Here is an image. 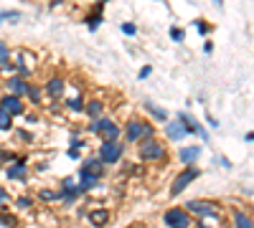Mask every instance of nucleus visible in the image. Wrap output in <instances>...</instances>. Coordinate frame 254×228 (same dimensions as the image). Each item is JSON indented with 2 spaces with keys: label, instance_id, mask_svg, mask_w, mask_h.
<instances>
[{
  "label": "nucleus",
  "instance_id": "obj_38",
  "mask_svg": "<svg viewBox=\"0 0 254 228\" xmlns=\"http://www.w3.org/2000/svg\"><path fill=\"white\" fill-rule=\"evenodd\" d=\"M36 122H38L36 114H26V124H36Z\"/></svg>",
  "mask_w": 254,
  "mask_h": 228
},
{
  "label": "nucleus",
  "instance_id": "obj_37",
  "mask_svg": "<svg viewBox=\"0 0 254 228\" xmlns=\"http://www.w3.org/2000/svg\"><path fill=\"white\" fill-rule=\"evenodd\" d=\"M79 147H84V142L79 140V137H71V150H79Z\"/></svg>",
  "mask_w": 254,
  "mask_h": 228
},
{
  "label": "nucleus",
  "instance_id": "obj_31",
  "mask_svg": "<svg viewBox=\"0 0 254 228\" xmlns=\"http://www.w3.org/2000/svg\"><path fill=\"white\" fill-rule=\"evenodd\" d=\"M10 160H18V155L10 150H0V163H10Z\"/></svg>",
  "mask_w": 254,
  "mask_h": 228
},
{
  "label": "nucleus",
  "instance_id": "obj_16",
  "mask_svg": "<svg viewBox=\"0 0 254 228\" xmlns=\"http://www.w3.org/2000/svg\"><path fill=\"white\" fill-rule=\"evenodd\" d=\"M109 218H112V213H109L107 208H94V211L89 213V223H92L94 228H104V226L109 223Z\"/></svg>",
  "mask_w": 254,
  "mask_h": 228
},
{
  "label": "nucleus",
  "instance_id": "obj_34",
  "mask_svg": "<svg viewBox=\"0 0 254 228\" xmlns=\"http://www.w3.org/2000/svg\"><path fill=\"white\" fill-rule=\"evenodd\" d=\"M150 74H152V66H142V68H140V74H137V79H148Z\"/></svg>",
  "mask_w": 254,
  "mask_h": 228
},
{
  "label": "nucleus",
  "instance_id": "obj_41",
  "mask_svg": "<svg viewBox=\"0 0 254 228\" xmlns=\"http://www.w3.org/2000/svg\"><path fill=\"white\" fill-rule=\"evenodd\" d=\"M203 51H206V53H211V51H214V43H211V41H206V43H203Z\"/></svg>",
  "mask_w": 254,
  "mask_h": 228
},
{
  "label": "nucleus",
  "instance_id": "obj_44",
  "mask_svg": "<svg viewBox=\"0 0 254 228\" xmlns=\"http://www.w3.org/2000/svg\"><path fill=\"white\" fill-rule=\"evenodd\" d=\"M214 3H216V5H224V0H214Z\"/></svg>",
  "mask_w": 254,
  "mask_h": 228
},
{
  "label": "nucleus",
  "instance_id": "obj_27",
  "mask_svg": "<svg viewBox=\"0 0 254 228\" xmlns=\"http://www.w3.org/2000/svg\"><path fill=\"white\" fill-rule=\"evenodd\" d=\"M0 223H3V226H10V228H16V226H18V218H16V215H5V213H0Z\"/></svg>",
  "mask_w": 254,
  "mask_h": 228
},
{
  "label": "nucleus",
  "instance_id": "obj_8",
  "mask_svg": "<svg viewBox=\"0 0 254 228\" xmlns=\"http://www.w3.org/2000/svg\"><path fill=\"white\" fill-rule=\"evenodd\" d=\"M28 86H31V81H28L26 76H20V74H10L5 79V89H8V94H13V97L23 99L28 94Z\"/></svg>",
  "mask_w": 254,
  "mask_h": 228
},
{
  "label": "nucleus",
  "instance_id": "obj_22",
  "mask_svg": "<svg viewBox=\"0 0 254 228\" xmlns=\"http://www.w3.org/2000/svg\"><path fill=\"white\" fill-rule=\"evenodd\" d=\"M26 97H28V101H31V104H36V107H38L41 101H43V89H41V86H33V84H31V86H28V94H26Z\"/></svg>",
  "mask_w": 254,
  "mask_h": 228
},
{
  "label": "nucleus",
  "instance_id": "obj_32",
  "mask_svg": "<svg viewBox=\"0 0 254 228\" xmlns=\"http://www.w3.org/2000/svg\"><path fill=\"white\" fill-rule=\"evenodd\" d=\"M8 203H10V193H8L3 185H0V208H5Z\"/></svg>",
  "mask_w": 254,
  "mask_h": 228
},
{
  "label": "nucleus",
  "instance_id": "obj_40",
  "mask_svg": "<svg viewBox=\"0 0 254 228\" xmlns=\"http://www.w3.org/2000/svg\"><path fill=\"white\" fill-rule=\"evenodd\" d=\"M206 122H208V124H211V127H214V130L219 127V119H214V117H211V114H208V117H206Z\"/></svg>",
  "mask_w": 254,
  "mask_h": 228
},
{
  "label": "nucleus",
  "instance_id": "obj_4",
  "mask_svg": "<svg viewBox=\"0 0 254 228\" xmlns=\"http://www.w3.org/2000/svg\"><path fill=\"white\" fill-rule=\"evenodd\" d=\"M163 223H165V228H191L193 218H191V213L186 208L173 205V208H168L163 213Z\"/></svg>",
  "mask_w": 254,
  "mask_h": 228
},
{
  "label": "nucleus",
  "instance_id": "obj_26",
  "mask_svg": "<svg viewBox=\"0 0 254 228\" xmlns=\"http://www.w3.org/2000/svg\"><path fill=\"white\" fill-rule=\"evenodd\" d=\"M61 190H64V193L76 190V178H64V180H61Z\"/></svg>",
  "mask_w": 254,
  "mask_h": 228
},
{
  "label": "nucleus",
  "instance_id": "obj_9",
  "mask_svg": "<svg viewBox=\"0 0 254 228\" xmlns=\"http://www.w3.org/2000/svg\"><path fill=\"white\" fill-rule=\"evenodd\" d=\"M5 178L13 180V182H26L28 180V165H26V157L23 155H18L16 163L5 167Z\"/></svg>",
  "mask_w": 254,
  "mask_h": 228
},
{
  "label": "nucleus",
  "instance_id": "obj_2",
  "mask_svg": "<svg viewBox=\"0 0 254 228\" xmlns=\"http://www.w3.org/2000/svg\"><path fill=\"white\" fill-rule=\"evenodd\" d=\"M137 155L140 160H145V163H155V160H165L168 157V150H165V145L158 140V137H145L142 142H137Z\"/></svg>",
  "mask_w": 254,
  "mask_h": 228
},
{
  "label": "nucleus",
  "instance_id": "obj_19",
  "mask_svg": "<svg viewBox=\"0 0 254 228\" xmlns=\"http://www.w3.org/2000/svg\"><path fill=\"white\" fill-rule=\"evenodd\" d=\"M145 109H148V114H150V117L152 119H155V122H168V112H165V109H160L158 104H152V101H145Z\"/></svg>",
  "mask_w": 254,
  "mask_h": 228
},
{
  "label": "nucleus",
  "instance_id": "obj_15",
  "mask_svg": "<svg viewBox=\"0 0 254 228\" xmlns=\"http://www.w3.org/2000/svg\"><path fill=\"white\" fill-rule=\"evenodd\" d=\"M165 137H168V140H173V142H181V140H186V137H188V132L183 130V124L178 122V119H168L165 122Z\"/></svg>",
  "mask_w": 254,
  "mask_h": 228
},
{
  "label": "nucleus",
  "instance_id": "obj_20",
  "mask_svg": "<svg viewBox=\"0 0 254 228\" xmlns=\"http://www.w3.org/2000/svg\"><path fill=\"white\" fill-rule=\"evenodd\" d=\"M84 112L89 114L92 119H97V117H102V112H104V104H102V101H97V99H89V101H86V104H84Z\"/></svg>",
  "mask_w": 254,
  "mask_h": 228
},
{
  "label": "nucleus",
  "instance_id": "obj_25",
  "mask_svg": "<svg viewBox=\"0 0 254 228\" xmlns=\"http://www.w3.org/2000/svg\"><path fill=\"white\" fill-rule=\"evenodd\" d=\"M66 109H69V112H82V109H84V99H82V97L66 99Z\"/></svg>",
  "mask_w": 254,
  "mask_h": 228
},
{
  "label": "nucleus",
  "instance_id": "obj_7",
  "mask_svg": "<svg viewBox=\"0 0 254 228\" xmlns=\"http://www.w3.org/2000/svg\"><path fill=\"white\" fill-rule=\"evenodd\" d=\"M0 109L8 112L13 119H16V117H23V114H26L23 99H20V97H13V94H3V97H0Z\"/></svg>",
  "mask_w": 254,
  "mask_h": 228
},
{
  "label": "nucleus",
  "instance_id": "obj_18",
  "mask_svg": "<svg viewBox=\"0 0 254 228\" xmlns=\"http://www.w3.org/2000/svg\"><path fill=\"white\" fill-rule=\"evenodd\" d=\"M82 167L102 178V175H104V167H107V165H104V163H102V160H99V157H89V160H84V165H82Z\"/></svg>",
  "mask_w": 254,
  "mask_h": 228
},
{
  "label": "nucleus",
  "instance_id": "obj_39",
  "mask_svg": "<svg viewBox=\"0 0 254 228\" xmlns=\"http://www.w3.org/2000/svg\"><path fill=\"white\" fill-rule=\"evenodd\" d=\"M66 155H69L71 160H79V150H71V147H69V150H66Z\"/></svg>",
  "mask_w": 254,
  "mask_h": 228
},
{
  "label": "nucleus",
  "instance_id": "obj_23",
  "mask_svg": "<svg viewBox=\"0 0 254 228\" xmlns=\"http://www.w3.org/2000/svg\"><path fill=\"white\" fill-rule=\"evenodd\" d=\"M38 198H41L43 203H56V200H61V195H59V190H49V188H43V190H38Z\"/></svg>",
  "mask_w": 254,
  "mask_h": 228
},
{
  "label": "nucleus",
  "instance_id": "obj_5",
  "mask_svg": "<svg viewBox=\"0 0 254 228\" xmlns=\"http://www.w3.org/2000/svg\"><path fill=\"white\" fill-rule=\"evenodd\" d=\"M201 178V170H198L196 165H191V167H186V170H181L178 175H175V180H173V185H170V198H175V195H181V193L191 185L193 180H198Z\"/></svg>",
  "mask_w": 254,
  "mask_h": 228
},
{
  "label": "nucleus",
  "instance_id": "obj_1",
  "mask_svg": "<svg viewBox=\"0 0 254 228\" xmlns=\"http://www.w3.org/2000/svg\"><path fill=\"white\" fill-rule=\"evenodd\" d=\"M86 132L97 134L102 142H117L119 134H122V127L109 117H97V119H92L89 124H86Z\"/></svg>",
  "mask_w": 254,
  "mask_h": 228
},
{
  "label": "nucleus",
  "instance_id": "obj_17",
  "mask_svg": "<svg viewBox=\"0 0 254 228\" xmlns=\"http://www.w3.org/2000/svg\"><path fill=\"white\" fill-rule=\"evenodd\" d=\"M231 223H234V228H254V218L244 211H231Z\"/></svg>",
  "mask_w": 254,
  "mask_h": 228
},
{
  "label": "nucleus",
  "instance_id": "obj_42",
  "mask_svg": "<svg viewBox=\"0 0 254 228\" xmlns=\"http://www.w3.org/2000/svg\"><path fill=\"white\" fill-rule=\"evenodd\" d=\"M247 142H254V132H247V137H244Z\"/></svg>",
  "mask_w": 254,
  "mask_h": 228
},
{
  "label": "nucleus",
  "instance_id": "obj_6",
  "mask_svg": "<svg viewBox=\"0 0 254 228\" xmlns=\"http://www.w3.org/2000/svg\"><path fill=\"white\" fill-rule=\"evenodd\" d=\"M122 152H125V145L122 142H102L99 145V152H97V157L102 160L104 165H115V163H119L122 160Z\"/></svg>",
  "mask_w": 254,
  "mask_h": 228
},
{
  "label": "nucleus",
  "instance_id": "obj_24",
  "mask_svg": "<svg viewBox=\"0 0 254 228\" xmlns=\"http://www.w3.org/2000/svg\"><path fill=\"white\" fill-rule=\"evenodd\" d=\"M10 130H13V117L0 109V132H10Z\"/></svg>",
  "mask_w": 254,
  "mask_h": 228
},
{
  "label": "nucleus",
  "instance_id": "obj_43",
  "mask_svg": "<svg viewBox=\"0 0 254 228\" xmlns=\"http://www.w3.org/2000/svg\"><path fill=\"white\" fill-rule=\"evenodd\" d=\"M196 228H211V226H206V223H201V221H198V223H196Z\"/></svg>",
  "mask_w": 254,
  "mask_h": 228
},
{
  "label": "nucleus",
  "instance_id": "obj_13",
  "mask_svg": "<svg viewBox=\"0 0 254 228\" xmlns=\"http://www.w3.org/2000/svg\"><path fill=\"white\" fill-rule=\"evenodd\" d=\"M76 178H79V182H76V190H79L82 195H84L86 190H92L97 182H99V175L89 173V170H84V167H79V175H76Z\"/></svg>",
  "mask_w": 254,
  "mask_h": 228
},
{
  "label": "nucleus",
  "instance_id": "obj_10",
  "mask_svg": "<svg viewBox=\"0 0 254 228\" xmlns=\"http://www.w3.org/2000/svg\"><path fill=\"white\" fill-rule=\"evenodd\" d=\"M186 211L193 213V215H201V218H208V215H219L216 203H211V200H188V203H186Z\"/></svg>",
  "mask_w": 254,
  "mask_h": 228
},
{
  "label": "nucleus",
  "instance_id": "obj_12",
  "mask_svg": "<svg viewBox=\"0 0 254 228\" xmlns=\"http://www.w3.org/2000/svg\"><path fill=\"white\" fill-rule=\"evenodd\" d=\"M64 91H66V81L61 76H51L46 81V86H43V94H46L49 99H61Z\"/></svg>",
  "mask_w": 254,
  "mask_h": 228
},
{
  "label": "nucleus",
  "instance_id": "obj_36",
  "mask_svg": "<svg viewBox=\"0 0 254 228\" xmlns=\"http://www.w3.org/2000/svg\"><path fill=\"white\" fill-rule=\"evenodd\" d=\"M16 134H18V137H20V142H31V140H33V137H31V134H28V132H26V130H18V132H16Z\"/></svg>",
  "mask_w": 254,
  "mask_h": 228
},
{
  "label": "nucleus",
  "instance_id": "obj_29",
  "mask_svg": "<svg viewBox=\"0 0 254 228\" xmlns=\"http://www.w3.org/2000/svg\"><path fill=\"white\" fill-rule=\"evenodd\" d=\"M20 13L18 10H5V13H0V20H18Z\"/></svg>",
  "mask_w": 254,
  "mask_h": 228
},
{
  "label": "nucleus",
  "instance_id": "obj_33",
  "mask_svg": "<svg viewBox=\"0 0 254 228\" xmlns=\"http://www.w3.org/2000/svg\"><path fill=\"white\" fill-rule=\"evenodd\" d=\"M122 33H125V36H135V33H137L135 23H122Z\"/></svg>",
  "mask_w": 254,
  "mask_h": 228
},
{
  "label": "nucleus",
  "instance_id": "obj_35",
  "mask_svg": "<svg viewBox=\"0 0 254 228\" xmlns=\"http://www.w3.org/2000/svg\"><path fill=\"white\" fill-rule=\"evenodd\" d=\"M196 28H198V33H201V36H206V33L211 31V28H208L206 23H201V20H196Z\"/></svg>",
  "mask_w": 254,
  "mask_h": 228
},
{
  "label": "nucleus",
  "instance_id": "obj_14",
  "mask_svg": "<svg viewBox=\"0 0 254 228\" xmlns=\"http://www.w3.org/2000/svg\"><path fill=\"white\" fill-rule=\"evenodd\" d=\"M198 157H201V145H188V147H181L178 150V160L186 167H191Z\"/></svg>",
  "mask_w": 254,
  "mask_h": 228
},
{
  "label": "nucleus",
  "instance_id": "obj_3",
  "mask_svg": "<svg viewBox=\"0 0 254 228\" xmlns=\"http://www.w3.org/2000/svg\"><path fill=\"white\" fill-rule=\"evenodd\" d=\"M122 134H125L127 142H142L145 137H155V130H152V124L145 119H130L125 124Z\"/></svg>",
  "mask_w": 254,
  "mask_h": 228
},
{
  "label": "nucleus",
  "instance_id": "obj_11",
  "mask_svg": "<svg viewBox=\"0 0 254 228\" xmlns=\"http://www.w3.org/2000/svg\"><path fill=\"white\" fill-rule=\"evenodd\" d=\"M178 122L183 124V130H186V132H188V134H198V137H201V140H203V142L208 140V132H206V130L201 127V124H198V122H196V119L191 117V114H186V112H181V114H178Z\"/></svg>",
  "mask_w": 254,
  "mask_h": 228
},
{
  "label": "nucleus",
  "instance_id": "obj_28",
  "mask_svg": "<svg viewBox=\"0 0 254 228\" xmlns=\"http://www.w3.org/2000/svg\"><path fill=\"white\" fill-rule=\"evenodd\" d=\"M16 205H18V208H31V205H33V198H28V195H20V198H16Z\"/></svg>",
  "mask_w": 254,
  "mask_h": 228
},
{
  "label": "nucleus",
  "instance_id": "obj_21",
  "mask_svg": "<svg viewBox=\"0 0 254 228\" xmlns=\"http://www.w3.org/2000/svg\"><path fill=\"white\" fill-rule=\"evenodd\" d=\"M0 68L3 71H13V64H10V49H8V43L0 41Z\"/></svg>",
  "mask_w": 254,
  "mask_h": 228
},
{
  "label": "nucleus",
  "instance_id": "obj_30",
  "mask_svg": "<svg viewBox=\"0 0 254 228\" xmlns=\"http://www.w3.org/2000/svg\"><path fill=\"white\" fill-rule=\"evenodd\" d=\"M170 38H173L175 43H181V41L186 38V33H183V28H170Z\"/></svg>",
  "mask_w": 254,
  "mask_h": 228
}]
</instances>
